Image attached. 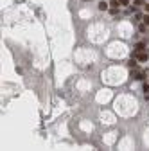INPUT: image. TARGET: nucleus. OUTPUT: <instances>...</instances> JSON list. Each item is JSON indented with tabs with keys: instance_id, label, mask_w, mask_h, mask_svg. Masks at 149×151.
I'll use <instances>...</instances> for the list:
<instances>
[{
	"instance_id": "obj_1",
	"label": "nucleus",
	"mask_w": 149,
	"mask_h": 151,
	"mask_svg": "<svg viewBox=\"0 0 149 151\" xmlns=\"http://www.w3.org/2000/svg\"><path fill=\"white\" fill-rule=\"evenodd\" d=\"M133 58H136L138 61H147L149 54H147V50H135L133 52Z\"/></svg>"
},
{
	"instance_id": "obj_2",
	"label": "nucleus",
	"mask_w": 149,
	"mask_h": 151,
	"mask_svg": "<svg viewBox=\"0 0 149 151\" xmlns=\"http://www.w3.org/2000/svg\"><path fill=\"white\" fill-rule=\"evenodd\" d=\"M131 76H133L135 79H146V78H147V70H138V69H133Z\"/></svg>"
},
{
	"instance_id": "obj_3",
	"label": "nucleus",
	"mask_w": 149,
	"mask_h": 151,
	"mask_svg": "<svg viewBox=\"0 0 149 151\" xmlns=\"http://www.w3.org/2000/svg\"><path fill=\"white\" fill-rule=\"evenodd\" d=\"M136 61H138L136 58H131L130 61H127V67H130L131 70H133V69H138V63H136Z\"/></svg>"
},
{
	"instance_id": "obj_4",
	"label": "nucleus",
	"mask_w": 149,
	"mask_h": 151,
	"mask_svg": "<svg viewBox=\"0 0 149 151\" xmlns=\"http://www.w3.org/2000/svg\"><path fill=\"white\" fill-rule=\"evenodd\" d=\"M146 49V41H138L135 45V50H144Z\"/></svg>"
},
{
	"instance_id": "obj_5",
	"label": "nucleus",
	"mask_w": 149,
	"mask_h": 151,
	"mask_svg": "<svg viewBox=\"0 0 149 151\" xmlns=\"http://www.w3.org/2000/svg\"><path fill=\"white\" fill-rule=\"evenodd\" d=\"M147 27H149V25L146 24V22H142V24L138 25V31H140V32H147Z\"/></svg>"
},
{
	"instance_id": "obj_6",
	"label": "nucleus",
	"mask_w": 149,
	"mask_h": 151,
	"mask_svg": "<svg viewBox=\"0 0 149 151\" xmlns=\"http://www.w3.org/2000/svg\"><path fill=\"white\" fill-rule=\"evenodd\" d=\"M142 20H144V15H140V13H135V20H133L135 24H138V22H142Z\"/></svg>"
},
{
	"instance_id": "obj_7",
	"label": "nucleus",
	"mask_w": 149,
	"mask_h": 151,
	"mask_svg": "<svg viewBox=\"0 0 149 151\" xmlns=\"http://www.w3.org/2000/svg\"><path fill=\"white\" fill-rule=\"evenodd\" d=\"M97 7H99V11H106V9H108V4H106V2H102V0H101Z\"/></svg>"
},
{
	"instance_id": "obj_8",
	"label": "nucleus",
	"mask_w": 149,
	"mask_h": 151,
	"mask_svg": "<svg viewBox=\"0 0 149 151\" xmlns=\"http://www.w3.org/2000/svg\"><path fill=\"white\" fill-rule=\"evenodd\" d=\"M133 6H135V7L138 9L140 6H146V4H144V0H135V4H133Z\"/></svg>"
},
{
	"instance_id": "obj_9",
	"label": "nucleus",
	"mask_w": 149,
	"mask_h": 151,
	"mask_svg": "<svg viewBox=\"0 0 149 151\" xmlns=\"http://www.w3.org/2000/svg\"><path fill=\"white\" fill-rule=\"evenodd\" d=\"M110 13L111 15H117V13H119V7H110Z\"/></svg>"
},
{
	"instance_id": "obj_10",
	"label": "nucleus",
	"mask_w": 149,
	"mask_h": 151,
	"mask_svg": "<svg viewBox=\"0 0 149 151\" xmlns=\"http://www.w3.org/2000/svg\"><path fill=\"white\" fill-rule=\"evenodd\" d=\"M142 22H146V24L149 25V13H146V15H144V20H142Z\"/></svg>"
},
{
	"instance_id": "obj_11",
	"label": "nucleus",
	"mask_w": 149,
	"mask_h": 151,
	"mask_svg": "<svg viewBox=\"0 0 149 151\" xmlns=\"http://www.w3.org/2000/svg\"><path fill=\"white\" fill-rule=\"evenodd\" d=\"M119 2H120V6H127V4H130V0H119Z\"/></svg>"
},
{
	"instance_id": "obj_12",
	"label": "nucleus",
	"mask_w": 149,
	"mask_h": 151,
	"mask_svg": "<svg viewBox=\"0 0 149 151\" xmlns=\"http://www.w3.org/2000/svg\"><path fill=\"white\" fill-rule=\"evenodd\" d=\"M144 92H149V85H147V83L144 85Z\"/></svg>"
},
{
	"instance_id": "obj_13",
	"label": "nucleus",
	"mask_w": 149,
	"mask_h": 151,
	"mask_svg": "<svg viewBox=\"0 0 149 151\" xmlns=\"http://www.w3.org/2000/svg\"><path fill=\"white\" fill-rule=\"evenodd\" d=\"M144 9H146V13H149V4H146V6H144Z\"/></svg>"
},
{
	"instance_id": "obj_14",
	"label": "nucleus",
	"mask_w": 149,
	"mask_h": 151,
	"mask_svg": "<svg viewBox=\"0 0 149 151\" xmlns=\"http://www.w3.org/2000/svg\"><path fill=\"white\" fill-rule=\"evenodd\" d=\"M88 2H90V0H88Z\"/></svg>"
}]
</instances>
